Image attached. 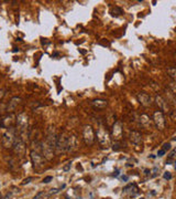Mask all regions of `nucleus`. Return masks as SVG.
Here are the masks:
<instances>
[{"mask_svg":"<svg viewBox=\"0 0 176 199\" xmlns=\"http://www.w3.org/2000/svg\"><path fill=\"white\" fill-rule=\"evenodd\" d=\"M43 195H44V191H40V193H39V194L36 195V196L34 197L33 199H39V198H40V197H42V196H43Z\"/></svg>","mask_w":176,"mask_h":199,"instance_id":"31","label":"nucleus"},{"mask_svg":"<svg viewBox=\"0 0 176 199\" xmlns=\"http://www.w3.org/2000/svg\"><path fill=\"white\" fill-rule=\"evenodd\" d=\"M140 121H141V124L145 125V126L150 125V119H149V116H148V115H145V114L141 115V116H140Z\"/></svg>","mask_w":176,"mask_h":199,"instance_id":"20","label":"nucleus"},{"mask_svg":"<svg viewBox=\"0 0 176 199\" xmlns=\"http://www.w3.org/2000/svg\"><path fill=\"white\" fill-rule=\"evenodd\" d=\"M92 105L94 106L95 109L102 110V109H105L106 106L108 105V101H106V100H101V98H97V100H94V101L92 102Z\"/></svg>","mask_w":176,"mask_h":199,"instance_id":"16","label":"nucleus"},{"mask_svg":"<svg viewBox=\"0 0 176 199\" xmlns=\"http://www.w3.org/2000/svg\"><path fill=\"white\" fill-rule=\"evenodd\" d=\"M53 149L54 147H52L47 142L42 144V150H43L44 156H45L47 159H52V157H53Z\"/></svg>","mask_w":176,"mask_h":199,"instance_id":"12","label":"nucleus"},{"mask_svg":"<svg viewBox=\"0 0 176 199\" xmlns=\"http://www.w3.org/2000/svg\"><path fill=\"white\" fill-rule=\"evenodd\" d=\"M110 13H111V16H113V17H119V16H121V15L123 13V10L120 8V7L115 6V7H113V8H111Z\"/></svg>","mask_w":176,"mask_h":199,"instance_id":"18","label":"nucleus"},{"mask_svg":"<svg viewBox=\"0 0 176 199\" xmlns=\"http://www.w3.org/2000/svg\"><path fill=\"white\" fill-rule=\"evenodd\" d=\"M137 98H138V101L140 102L141 105L143 106H150L151 103H152L151 96L148 95L146 93H139L138 95H137Z\"/></svg>","mask_w":176,"mask_h":199,"instance_id":"11","label":"nucleus"},{"mask_svg":"<svg viewBox=\"0 0 176 199\" xmlns=\"http://www.w3.org/2000/svg\"><path fill=\"white\" fill-rule=\"evenodd\" d=\"M52 179H53V177H52V176H47V177H45V178L43 179V183L47 184V183H50Z\"/></svg>","mask_w":176,"mask_h":199,"instance_id":"25","label":"nucleus"},{"mask_svg":"<svg viewBox=\"0 0 176 199\" xmlns=\"http://www.w3.org/2000/svg\"><path fill=\"white\" fill-rule=\"evenodd\" d=\"M14 119L13 115L6 116L5 119L1 121V125H2L3 127H7V128H11V127H13V124H14L15 121H17V119Z\"/></svg>","mask_w":176,"mask_h":199,"instance_id":"14","label":"nucleus"},{"mask_svg":"<svg viewBox=\"0 0 176 199\" xmlns=\"http://www.w3.org/2000/svg\"><path fill=\"white\" fill-rule=\"evenodd\" d=\"M13 150H14L15 154L18 156H20V157H22V156L26 154V145H24L22 140L17 141V143H15L14 146H13Z\"/></svg>","mask_w":176,"mask_h":199,"instance_id":"10","label":"nucleus"},{"mask_svg":"<svg viewBox=\"0 0 176 199\" xmlns=\"http://www.w3.org/2000/svg\"><path fill=\"white\" fill-rule=\"evenodd\" d=\"M171 89H172V91H173V93L176 95V82L175 83H172V84H171Z\"/></svg>","mask_w":176,"mask_h":199,"instance_id":"27","label":"nucleus"},{"mask_svg":"<svg viewBox=\"0 0 176 199\" xmlns=\"http://www.w3.org/2000/svg\"><path fill=\"white\" fill-rule=\"evenodd\" d=\"M96 136H97V141L99 142V144L104 147H108L110 145V135L108 133V131L105 128V126L99 125L97 129V133H96Z\"/></svg>","mask_w":176,"mask_h":199,"instance_id":"2","label":"nucleus"},{"mask_svg":"<svg viewBox=\"0 0 176 199\" xmlns=\"http://www.w3.org/2000/svg\"><path fill=\"white\" fill-rule=\"evenodd\" d=\"M141 199H144V198H141Z\"/></svg>","mask_w":176,"mask_h":199,"instance_id":"37","label":"nucleus"},{"mask_svg":"<svg viewBox=\"0 0 176 199\" xmlns=\"http://www.w3.org/2000/svg\"><path fill=\"white\" fill-rule=\"evenodd\" d=\"M118 175H119V171L117 169V171H116V173L113 174V176H115V177H118Z\"/></svg>","mask_w":176,"mask_h":199,"instance_id":"33","label":"nucleus"},{"mask_svg":"<svg viewBox=\"0 0 176 199\" xmlns=\"http://www.w3.org/2000/svg\"><path fill=\"white\" fill-rule=\"evenodd\" d=\"M78 147V143H77V138L75 135H71L68 136V140H67V146H66V152H74L77 149Z\"/></svg>","mask_w":176,"mask_h":199,"instance_id":"9","label":"nucleus"},{"mask_svg":"<svg viewBox=\"0 0 176 199\" xmlns=\"http://www.w3.org/2000/svg\"><path fill=\"white\" fill-rule=\"evenodd\" d=\"M155 104L158 106V109L161 110V112L162 111H166V110H167V102H166L161 95H156Z\"/></svg>","mask_w":176,"mask_h":199,"instance_id":"15","label":"nucleus"},{"mask_svg":"<svg viewBox=\"0 0 176 199\" xmlns=\"http://www.w3.org/2000/svg\"><path fill=\"white\" fill-rule=\"evenodd\" d=\"M123 129H122V124L121 122L117 121L113 123V136L115 137V140H120L122 137Z\"/></svg>","mask_w":176,"mask_h":199,"instance_id":"8","label":"nucleus"},{"mask_svg":"<svg viewBox=\"0 0 176 199\" xmlns=\"http://www.w3.org/2000/svg\"><path fill=\"white\" fill-rule=\"evenodd\" d=\"M113 150H119L120 149V144L119 143H115V144H113Z\"/></svg>","mask_w":176,"mask_h":199,"instance_id":"26","label":"nucleus"},{"mask_svg":"<svg viewBox=\"0 0 176 199\" xmlns=\"http://www.w3.org/2000/svg\"><path fill=\"white\" fill-rule=\"evenodd\" d=\"M173 140H174V141H176V137H174V138H173Z\"/></svg>","mask_w":176,"mask_h":199,"instance_id":"36","label":"nucleus"},{"mask_svg":"<svg viewBox=\"0 0 176 199\" xmlns=\"http://www.w3.org/2000/svg\"><path fill=\"white\" fill-rule=\"evenodd\" d=\"M163 149L165 150V152H167L169 149H171V143H165V144L163 145Z\"/></svg>","mask_w":176,"mask_h":199,"instance_id":"22","label":"nucleus"},{"mask_svg":"<svg viewBox=\"0 0 176 199\" xmlns=\"http://www.w3.org/2000/svg\"><path fill=\"white\" fill-rule=\"evenodd\" d=\"M165 153H166L165 150H164L163 148H162V149H160V150L158 152V156H160V157H161V156H163L164 154H165Z\"/></svg>","mask_w":176,"mask_h":199,"instance_id":"29","label":"nucleus"},{"mask_svg":"<svg viewBox=\"0 0 176 199\" xmlns=\"http://www.w3.org/2000/svg\"><path fill=\"white\" fill-rule=\"evenodd\" d=\"M0 199H2V196H1V194H0Z\"/></svg>","mask_w":176,"mask_h":199,"instance_id":"35","label":"nucleus"},{"mask_svg":"<svg viewBox=\"0 0 176 199\" xmlns=\"http://www.w3.org/2000/svg\"><path fill=\"white\" fill-rule=\"evenodd\" d=\"M163 177H164V179H171L172 178V175H171V173L166 171V173H164Z\"/></svg>","mask_w":176,"mask_h":199,"instance_id":"24","label":"nucleus"},{"mask_svg":"<svg viewBox=\"0 0 176 199\" xmlns=\"http://www.w3.org/2000/svg\"><path fill=\"white\" fill-rule=\"evenodd\" d=\"M129 137H130V141L134 145H139L142 142V135H141V133L138 132V131H131Z\"/></svg>","mask_w":176,"mask_h":199,"instance_id":"13","label":"nucleus"},{"mask_svg":"<svg viewBox=\"0 0 176 199\" xmlns=\"http://www.w3.org/2000/svg\"><path fill=\"white\" fill-rule=\"evenodd\" d=\"M67 140H68V136H66L65 134H62L59 135V136H57L55 147H56V149L59 150V152H66Z\"/></svg>","mask_w":176,"mask_h":199,"instance_id":"7","label":"nucleus"},{"mask_svg":"<svg viewBox=\"0 0 176 199\" xmlns=\"http://www.w3.org/2000/svg\"><path fill=\"white\" fill-rule=\"evenodd\" d=\"M122 179H123L125 181H127V180H128V176H122Z\"/></svg>","mask_w":176,"mask_h":199,"instance_id":"34","label":"nucleus"},{"mask_svg":"<svg viewBox=\"0 0 176 199\" xmlns=\"http://www.w3.org/2000/svg\"><path fill=\"white\" fill-rule=\"evenodd\" d=\"M15 123H17V127H18L17 131H19V133L21 135L26 134L27 128H28V116H27L26 114L24 113L19 114L18 116H17Z\"/></svg>","mask_w":176,"mask_h":199,"instance_id":"3","label":"nucleus"},{"mask_svg":"<svg viewBox=\"0 0 176 199\" xmlns=\"http://www.w3.org/2000/svg\"><path fill=\"white\" fill-rule=\"evenodd\" d=\"M175 155H176V150L175 149L172 150L171 154L169 155V158H167V160H166V164H167V165H170V164L172 163V160H173L174 157H175Z\"/></svg>","mask_w":176,"mask_h":199,"instance_id":"21","label":"nucleus"},{"mask_svg":"<svg viewBox=\"0 0 176 199\" xmlns=\"http://www.w3.org/2000/svg\"><path fill=\"white\" fill-rule=\"evenodd\" d=\"M83 137H84L85 144L88 146H92L95 143V133L94 129L90 125H86L83 129Z\"/></svg>","mask_w":176,"mask_h":199,"instance_id":"4","label":"nucleus"},{"mask_svg":"<svg viewBox=\"0 0 176 199\" xmlns=\"http://www.w3.org/2000/svg\"><path fill=\"white\" fill-rule=\"evenodd\" d=\"M32 179H33V178H32V177H28V178H26V179H24V180H23L22 185H27V184L30 183V181L32 180Z\"/></svg>","mask_w":176,"mask_h":199,"instance_id":"28","label":"nucleus"},{"mask_svg":"<svg viewBox=\"0 0 176 199\" xmlns=\"http://www.w3.org/2000/svg\"><path fill=\"white\" fill-rule=\"evenodd\" d=\"M30 157H31V162L33 164V168L34 169H41L44 165V160L42 157L41 154H39L38 152H32L30 153Z\"/></svg>","mask_w":176,"mask_h":199,"instance_id":"5","label":"nucleus"},{"mask_svg":"<svg viewBox=\"0 0 176 199\" xmlns=\"http://www.w3.org/2000/svg\"><path fill=\"white\" fill-rule=\"evenodd\" d=\"M59 190H62V189H61V188H59V189H57V188H55V189H52V190H51V193H50V194H51V195H53V194H57V193H59Z\"/></svg>","mask_w":176,"mask_h":199,"instance_id":"30","label":"nucleus"},{"mask_svg":"<svg viewBox=\"0 0 176 199\" xmlns=\"http://www.w3.org/2000/svg\"><path fill=\"white\" fill-rule=\"evenodd\" d=\"M167 74L174 82H176V67H169L167 69Z\"/></svg>","mask_w":176,"mask_h":199,"instance_id":"19","label":"nucleus"},{"mask_svg":"<svg viewBox=\"0 0 176 199\" xmlns=\"http://www.w3.org/2000/svg\"><path fill=\"white\" fill-rule=\"evenodd\" d=\"M71 165H72V163H71V162H68V163H67L66 165L63 167V171H68L69 169H71Z\"/></svg>","mask_w":176,"mask_h":199,"instance_id":"23","label":"nucleus"},{"mask_svg":"<svg viewBox=\"0 0 176 199\" xmlns=\"http://www.w3.org/2000/svg\"><path fill=\"white\" fill-rule=\"evenodd\" d=\"M20 101H21L20 97H13L12 100L9 102V104H8V112H12L13 110L18 106V104L20 103Z\"/></svg>","mask_w":176,"mask_h":199,"instance_id":"17","label":"nucleus"},{"mask_svg":"<svg viewBox=\"0 0 176 199\" xmlns=\"http://www.w3.org/2000/svg\"><path fill=\"white\" fill-rule=\"evenodd\" d=\"M18 141V131L14 127H11L3 134L2 145L6 148H12Z\"/></svg>","mask_w":176,"mask_h":199,"instance_id":"1","label":"nucleus"},{"mask_svg":"<svg viewBox=\"0 0 176 199\" xmlns=\"http://www.w3.org/2000/svg\"><path fill=\"white\" fill-rule=\"evenodd\" d=\"M153 122L155 124L156 128L160 131H163L165 128V119H164L163 112L161 111H156L153 114Z\"/></svg>","mask_w":176,"mask_h":199,"instance_id":"6","label":"nucleus"},{"mask_svg":"<svg viewBox=\"0 0 176 199\" xmlns=\"http://www.w3.org/2000/svg\"><path fill=\"white\" fill-rule=\"evenodd\" d=\"M3 96H5V91H3V90H0V100H1V98H2Z\"/></svg>","mask_w":176,"mask_h":199,"instance_id":"32","label":"nucleus"}]
</instances>
